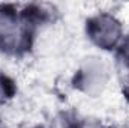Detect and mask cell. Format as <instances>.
<instances>
[{
    "mask_svg": "<svg viewBox=\"0 0 129 128\" xmlns=\"http://www.w3.org/2000/svg\"><path fill=\"white\" fill-rule=\"evenodd\" d=\"M32 21L24 15H18L9 6L0 9V50L6 53H21L30 48Z\"/></svg>",
    "mask_w": 129,
    "mask_h": 128,
    "instance_id": "6da1fadb",
    "label": "cell"
},
{
    "mask_svg": "<svg viewBox=\"0 0 129 128\" xmlns=\"http://www.w3.org/2000/svg\"><path fill=\"white\" fill-rule=\"evenodd\" d=\"M105 68L102 63H95L90 62L87 63L75 77V86L81 88L86 92H92L93 88H98L99 84L104 83L105 80Z\"/></svg>",
    "mask_w": 129,
    "mask_h": 128,
    "instance_id": "3957f363",
    "label": "cell"
},
{
    "mask_svg": "<svg viewBox=\"0 0 129 128\" xmlns=\"http://www.w3.org/2000/svg\"><path fill=\"white\" fill-rule=\"evenodd\" d=\"M87 35L104 50H113L120 42L122 26L110 14H99L87 21Z\"/></svg>",
    "mask_w": 129,
    "mask_h": 128,
    "instance_id": "7a4b0ae2",
    "label": "cell"
}]
</instances>
